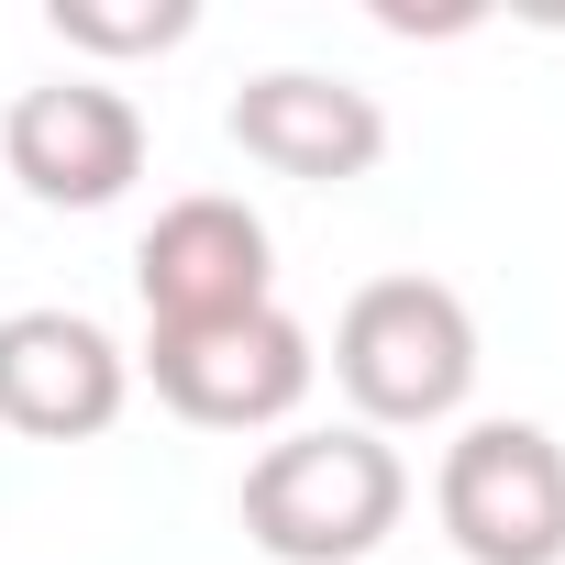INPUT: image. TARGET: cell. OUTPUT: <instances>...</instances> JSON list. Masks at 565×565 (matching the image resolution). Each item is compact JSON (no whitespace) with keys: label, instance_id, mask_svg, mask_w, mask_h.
I'll return each instance as SVG.
<instances>
[{"label":"cell","instance_id":"obj_7","mask_svg":"<svg viewBox=\"0 0 565 565\" xmlns=\"http://www.w3.org/2000/svg\"><path fill=\"white\" fill-rule=\"evenodd\" d=\"M233 145L266 167V178H300V189H344L388 156V111L377 89L355 78H322V67H255L233 89Z\"/></svg>","mask_w":565,"mask_h":565},{"label":"cell","instance_id":"obj_5","mask_svg":"<svg viewBox=\"0 0 565 565\" xmlns=\"http://www.w3.org/2000/svg\"><path fill=\"white\" fill-rule=\"evenodd\" d=\"M134 289H145V333H200V322H244L277 300V244L244 200L189 189L145 222L134 244Z\"/></svg>","mask_w":565,"mask_h":565},{"label":"cell","instance_id":"obj_4","mask_svg":"<svg viewBox=\"0 0 565 565\" xmlns=\"http://www.w3.org/2000/svg\"><path fill=\"white\" fill-rule=\"evenodd\" d=\"M145 377H156V399L178 411V422H200V433H277L300 399H311V377H322V355H311V333L289 322V311H244V322H200V333H145Z\"/></svg>","mask_w":565,"mask_h":565},{"label":"cell","instance_id":"obj_1","mask_svg":"<svg viewBox=\"0 0 565 565\" xmlns=\"http://www.w3.org/2000/svg\"><path fill=\"white\" fill-rule=\"evenodd\" d=\"M411 510V466L366 422H311L277 433L244 466V543L277 565H366Z\"/></svg>","mask_w":565,"mask_h":565},{"label":"cell","instance_id":"obj_6","mask_svg":"<svg viewBox=\"0 0 565 565\" xmlns=\"http://www.w3.org/2000/svg\"><path fill=\"white\" fill-rule=\"evenodd\" d=\"M0 167L45 211H111L145 178V111L111 78H45L0 111Z\"/></svg>","mask_w":565,"mask_h":565},{"label":"cell","instance_id":"obj_3","mask_svg":"<svg viewBox=\"0 0 565 565\" xmlns=\"http://www.w3.org/2000/svg\"><path fill=\"white\" fill-rule=\"evenodd\" d=\"M433 521L466 565H565V444L543 422H466L444 444Z\"/></svg>","mask_w":565,"mask_h":565},{"label":"cell","instance_id":"obj_2","mask_svg":"<svg viewBox=\"0 0 565 565\" xmlns=\"http://www.w3.org/2000/svg\"><path fill=\"white\" fill-rule=\"evenodd\" d=\"M333 377L366 433H433L477 388V311L444 277H366L333 322Z\"/></svg>","mask_w":565,"mask_h":565},{"label":"cell","instance_id":"obj_9","mask_svg":"<svg viewBox=\"0 0 565 565\" xmlns=\"http://www.w3.org/2000/svg\"><path fill=\"white\" fill-rule=\"evenodd\" d=\"M45 23H56V45H78V56H167V45L200 34L189 0H56Z\"/></svg>","mask_w":565,"mask_h":565},{"label":"cell","instance_id":"obj_8","mask_svg":"<svg viewBox=\"0 0 565 565\" xmlns=\"http://www.w3.org/2000/svg\"><path fill=\"white\" fill-rule=\"evenodd\" d=\"M134 399V355L89 311H0V422L34 444H89Z\"/></svg>","mask_w":565,"mask_h":565}]
</instances>
